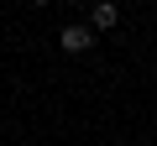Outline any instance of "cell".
<instances>
[{
    "mask_svg": "<svg viewBox=\"0 0 157 146\" xmlns=\"http://www.w3.org/2000/svg\"><path fill=\"white\" fill-rule=\"evenodd\" d=\"M121 21V11H115V0H94V11H89V31H110Z\"/></svg>",
    "mask_w": 157,
    "mask_h": 146,
    "instance_id": "6da1fadb",
    "label": "cell"
},
{
    "mask_svg": "<svg viewBox=\"0 0 157 146\" xmlns=\"http://www.w3.org/2000/svg\"><path fill=\"white\" fill-rule=\"evenodd\" d=\"M89 42H94L89 26H63V52H89Z\"/></svg>",
    "mask_w": 157,
    "mask_h": 146,
    "instance_id": "7a4b0ae2",
    "label": "cell"
},
{
    "mask_svg": "<svg viewBox=\"0 0 157 146\" xmlns=\"http://www.w3.org/2000/svg\"><path fill=\"white\" fill-rule=\"evenodd\" d=\"M37 5H47V0H37Z\"/></svg>",
    "mask_w": 157,
    "mask_h": 146,
    "instance_id": "3957f363",
    "label": "cell"
}]
</instances>
